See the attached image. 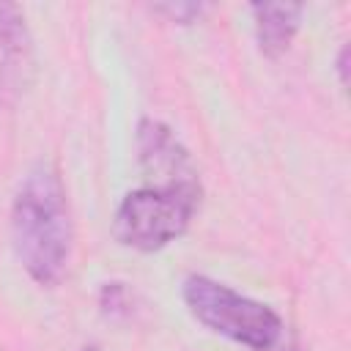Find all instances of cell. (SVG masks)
I'll return each instance as SVG.
<instances>
[{
  "label": "cell",
  "mask_w": 351,
  "mask_h": 351,
  "mask_svg": "<svg viewBox=\"0 0 351 351\" xmlns=\"http://www.w3.org/2000/svg\"><path fill=\"white\" fill-rule=\"evenodd\" d=\"M156 11L159 14H167L176 22H192L195 16H200L203 8L195 5V3H165V5H156Z\"/></svg>",
  "instance_id": "7"
},
{
  "label": "cell",
  "mask_w": 351,
  "mask_h": 351,
  "mask_svg": "<svg viewBox=\"0 0 351 351\" xmlns=\"http://www.w3.org/2000/svg\"><path fill=\"white\" fill-rule=\"evenodd\" d=\"M346 55H348V49L343 47V52H340V60H337V69H340V80L346 82Z\"/></svg>",
  "instance_id": "8"
},
{
  "label": "cell",
  "mask_w": 351,
  "mask_h": 351,
  "mask_svg": "<svg viewBox=\"0 0 351 351\" xmlns=\"http://www.w3.org/2000/svg\"><path fill=\"white\" fill-rule=\"evenodd\" d=\"M200 206V197L186 195V192H170V189H134L129 192L112 219V236L132 250L140 252H154L162 250L165 244L176 241L195 208Z\"/></svg>",
  "instance_id": "3"
},
{
  "label": "cell",
  "mask_w": 351,
  "mask_h": 351,
  "mask_svg": "<svg viewBox=\"0 0 351 351\" xmlns=\"http://www.w3.org/2000/svg\"><path fill=\"white\" fill-rule=\"evenodd\" d=\"M137 151L143 173L148 176L151 189H170V192H186L200 197V181L197 170L186 154V148L176 140V134L159 123L145 118L137 129Z\"/></svg>",
  "instance_id": "4"
},
{
  "label": "cell",
  "mask_w": 351,
  "mask_h": 351,
  "mask_svg": "<svg viewBox=\"0 0 351 351\" xmlns=\"http://www.w3.org/2000/svg\"><path fill=\"white\" fill-rule=\"evenodd\" d=\"M11 233L25 271L41 285H58L71 255V217L60 176L49 165H38L22 178Z\"/></svg>",
  "instance_id": "1"
},
{
  "label": "cell",
  "mask_w": 351,
  "mask_h": 351,
  "mask_svg": "<svg viewBox=\"0 0 351 351\" xmlns=\"http://www.w3.org/2000/svg\"><path fill=\"white\" fill-rule=\"evenodd\" d=\"M33 38L19 5L0 0V107H14L33 82Z\"/></svg>",
  "instance_id": "5"
},
{
  "label": "cell",
  "mask_w": 351,
  "mask_h": 351,
  "mask_svg": "<svg viewBox=\"0 0 351 351\" xmlns=\"http://www.w3.org/2000/svg\"><path fill=\"white\" fill-rule=\"evenodd\" d=\"M184 302L203 326L255 351H269L282 337V321L271 307L247 299L203 274L186 277Z\"/></svg>",
  "instance_id": "2"
},
{
  "label": "cell",
  "mask_w": 351,
  "mask_h": 351,
  "mask_svg": "<svg viewBox=\"0 0 351 351\" xmlns=\"http://www.w3.org/2000/svg\"><path fill=\"white\" fill-rule=\"evenodd\" d=\"M252 14H255V33H258L261 52L269 58L282 55L299 30L302 5H296V3H255Z\"/></svg>",
  "instance_id": "6"
},
{
  "label": "cell",
  "mask_w": 351,
  "mask_h": 351,
  "mask_svg": "<svg viewBox=\"0 0 351 351\" xmlns=\"http://www.w3.org/2000/svg\"><path fill=\"white\" fill-rule=\"evenodd\" d=\"M282 351H293V348H282Z\"/></svg>",
  "instance_id": "9"
}]
</instances>
